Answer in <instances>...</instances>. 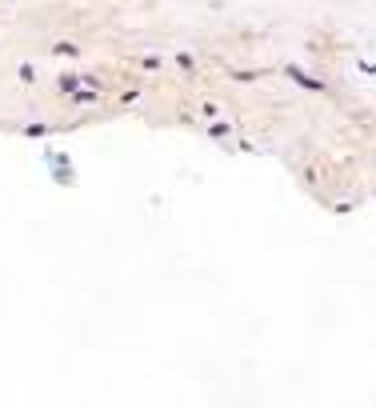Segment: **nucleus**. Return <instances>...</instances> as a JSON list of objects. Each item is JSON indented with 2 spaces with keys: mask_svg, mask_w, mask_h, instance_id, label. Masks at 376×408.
Listing matches in <instances>:
<instances>
[{
  "mask_svg": "<svg viewBox=\"0 0 376 408\" xmlns=\"http://www.w3.org/2000/svg\"><path fill=\"white\" fill-rule=\"evenodd\" d=\"M288 72H293V81H300V84H305V88H316V92H325V84H320V81H308V76H305V72H300V68H288Z\"/></svg>",
  "mask_w": 376,
  "mask_h": 408,
  "instance_id": "obj_1",
  "label": "nucleus"
}]
</instances>
